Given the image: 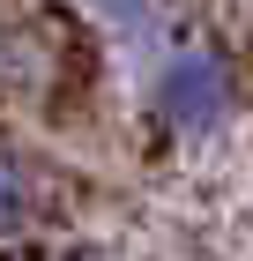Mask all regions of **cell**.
<instances>
[{"label": "cell", "mask_w": 253, "mask_h": 261, "mask_svg": "<svg viewBox=\"0 0 253 261\" xmlns=\"http://www.w3.org/2000/svg\"><path fill=\"white\" fill-rule=\"evenodd\" d=\"M90 15L119 38H142V45L156 38V0H90Z\"/></svg>", "instance_id": "obj_3"}, {"label": "cell", "mask_w": 253, "mask_h": 261, "mask_svg": "<svg viewBox=\"0 0 253 261\" xmlns=\"http://www.w3.org/2000/svg\"><path fill=\"white\" fill-rule=\"evenodd\" d=\"M30 224H38V172L15 149H0V239H15Z\"/></svg>", "instance_id": "obj_2"}, {"label": "cell", "mask_w": 253, "mask_h": 261, "mask_svg": "<svg viewBox=\"0 0 253 261\" xmlns=\"http://www.w3.org/2000/svg\"><path fill=\"white\" fill-rule=\"evenodd\" d=\"M149 112L172 127V135H186V142L216 135V127L238 112V75H231V60L209 53V45H179V53H164L156 75H149Z\"/></svg>", "instance_id": "obj_1"}]
</instances>
